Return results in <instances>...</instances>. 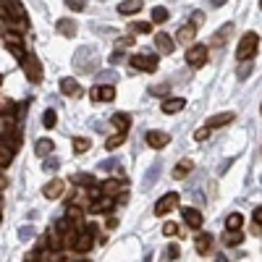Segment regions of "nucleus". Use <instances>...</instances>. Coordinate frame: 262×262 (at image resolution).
Instances as JSON below:
<instances>
[{"instance_id":"obj_1","label":"nucleus","mask_w":262,"mask_h":262,"mask_svg":"<svg viewBox=\"0 0 262 262\" xmlns=\"http://www.w3.org/2000/svg\"><path fill=\"white\" fill-rule=\"evenodd\" d=\"M259 48V34L257 32H247L242 39H238V48H236V60H252V55Z\"/></svg>"},{"instance_id":"obj_2","label":"nucleus","mask_w":262,"mask_h":262,"mask_svg":"<svg viewBox=\"0 0 262 262\" xmlns=\"http://www.w3.org/2000/svg\"><path fill=\"white\" fill-rule=\"evenodd\" d=\"M21 69H24V74H27V79L32 84H39L42 81V63L37 60V55L27 53L24 58H21Z\"/></svg>"},{"instance_id":"obj_3","label":"nucleus","mask_w":262,"mask_h":262,"mask_svg":"<svg viewBox=\"0 0 262 262\" xmlns=\"http://www.w3.org/2000/svg\"><path fill=\"white\" fill-rule=\"evenodd\" d=\"M74 66H76V71H95V66H97V58L90 48H81L76 50V58H74Z\"/></svg>"},{"instance_id":"obj_4","label":"nucleus","mask_w":262,"mask_h":262,"mask_svg":"<svg viewBox=\"0 0 262 262\" xmlns=\"http://www.w3.org/2000/svg\"><path fill=\"white\" fill-rule=\"evenodd\" d=\"M186 63L191 66V69H202V66L207 63V48L200 45V42H194V45L186 50Z\"/></svg>"},{"instance_id":"obj_5","label":"nucleus","mask_w":262,"mask_h":262,"mask_svg":"<svg viewBox=\"0 0 262 262\" xmlns=\"http://www.w3.org/2000/svg\"><path fill=\"white\" fill-rule=\"evenodd\" d=\"M24 21L27 18V11L18 0H3V21Z\"/></svg>"},{"instance_id":"obj_6","label":"nucleus","mask_w":262,"mask_h":262,"mask_svg":"<svg viewBox=\"0 0 262 262\" xmlns=\"http://www.w3.org/2000/svg\"><path fill=\"white\" fill-rule=\"evenodd\" d=\"M3 45L21 60V58H24L27 53H24V48H21V34L18 32H11V29H3Z\"/></svg>"},{"instance_id":"obj_7","label":"nucleus","mask_w":262,"mask_h":262,"mask_svg":"<svg viewBox=\"0 0 262 262\" xmlns=\"http://www.w3.org/2000/svg\"><path fill=\"white\" fill-rule=\"evenodd\" d=\"M128 66L131 69H137V71H155L158 69V58L155 55H144V53H139V55H131L128 58Z\"/></svg>"},{"instance_id":"obj_8","label":"nucleus","mask_w":262,"mask_h":262,"mask_svg":"<svg viewBox=\"0 0 262 262\" xmlns=\"http://www.w3.org/2000/svg\"><path fill=\"white\" fill-rule=\"evenodd\" d=\"M179 200H181V196H179L176 191L163 194L160 200H158V205H155V215H165V212H170L173 207H179Z\"/></svg>"},{"instance_id":"obj_9","label":"nucleus","mask_w":262,"mask_h":262,"mask_svg":"<svg viewBox=\"0 0 262 262\" xmlns=\"http://www.w3.org/2000/svg\"><path fill=\"white\" fill-rule=\"evenodd\" d=\"M144 142H147V147H152V149H163V147L170 142V134L152 128V131H147V134H144Z\"/></svg>"},{"instance_id":"obj_10","label":"nucleus","mask_w":262,"mask_h":262,"mask_svg":"<svg viewBox=\"0 0 262 262\" xmlns=\"http://www.w3.org/2000/svg\"><path fill=\"white\" fill-rule=\"evenodd\" d=\"M92 244H95V233H92V228L79 231L76 238H74V249H76V252H90Z\"/></svg>"},{"instance_id":"obj_11","label":"nucleus","mask_w":262,"mask_h":262,"mask_svg":"<svg viewBox=\"0 0 262 262\" xmlns=\"http://www.w3.org/2000/svg\"><path fill=\"white\" fill-rule=\"evenodd\" d=\"M90 95H92L95 102H113L116 100V86L113 84H100V86H95Z\"/></svg>"},{"instance_id":"obj_12","label":"nucleus","mask_w":262,"mask_h":262,"mask_svg":"<svg viewBox=\"0 0 262 262\" xmlns=\"http://www.w3.org/2000/svg\"><path fill=\"white\" fill-rule=\"evenodd\" d=\"M66 217L74 223V228L76 231H84L86 228V221H84V210H81V205H69V210H66Z\"/></svg>"},{"instance_id":"obj_13","label":"nucleus","mask_w":262,"mask_h":262,"mask_svg":"<svg viewBox=\"0 0 262 262\" xmlns=\"http://www.w3.org/2000/svg\"><path fill=\"white\" fill-rule=\"evenodd\" d=\"M233 34V24H231V21H228V24H223L221 29H217L215 34H212V39H210V45L212 48H223L226 45V42H228V37Z\"/></svg>"},{"instance_id":"obj_14","label":"nucleus","mask_w":262,"mask_h":262,"mask_svg":"<svg viewBox=\"0 0 262 262\" xmlns=\"http://www.w3.org/2000/svg\"><path fill=\"white\" fill-rule=\"evenodd\" d=\"M160 107H163L165 116H173V113H181V111H184V107H186V100H184V97H165Z\"/></svg>"},{"instance_id":"obj_15","label":"nucleus","mask_w":262,"mask_h":262,"mask_svg":"<svg viewBox=\"0 0 262 262\" xmlns=\"http://www.w3.org/2000/svg\"><path fill=\"white\" fill-rule=\"evenodd\" d=\"M63 189H66V181L63 179H53V181H48L45 186H42V194H45L48 200H58V196L63 194Z\"/></svg>"},{"instance_id":"obj_16","label":"nucleus","mask_w":262,"mask_h":262,"mask_svg":"<svg viewBox=\"0 0 262 262\" xmlns=\"http://www.w3.org/2000/svg\"><path fill=\"white\" fill-rule=\"evenodd\" d=\"M194 37H196V27L191 24V21H189L186 27H181V29H179V34H176V39L181 42V45H186V48H191V45H194Z\"/></svg>"},{"instance_id":"obj_17","label":"nucleus","mask_w":262,"mask_h":262,"mask_svg":"<svg viewBox=\"0 0 262 262\" xmlns=\"http://www.w3.org/2000/svg\"><path fill=\"white\" fill-rule=\"evenodd\" d=\"M181 215H184L186 226H191V228H200V226H202V212H200V210H194V207H184V210H181Z\"/></svg>"},{"instance_id":"obj_18","label":"nucleus","mask_w":262,"mask_h":262,"mask_svg":"<svg viewBox=\"0 0 262 262\" xmlns=\"http://www.w3.org/2000/svg\"><path fill=\"white\" fill-rule=\"evenodd\" d=\"M212 244H215V238L210 233H200V236L194 238V247H196V252H200V254H210Z\"/></svg>"},{"instance_id":"obj_19","label":"nucleus","mask_w":262,"mask_h":262,"mask_svg":"<svg viewBox=\"0 0 262 262\" xmlns=\"http://www.w3.org/2000/svg\"><path fill=\"white\" fill-rule=\"evenodd\" d=\"M155 45H158V50H160V53H173L176 42H173V37H170V34L160 32V34H155Z\"/></svg>"},{"instance_id":"obj_20","label":"nucleus","mask_w":262,"mask_h":262,"mask_svg":"<svg viewBox=\"0 0 262 262\" xmlns=\"http://www.w3.org/2000/svg\"><path fill=\"white\" fill-rule=\"evenodd\" d=\"M244 242V233H242V228H226V233H223V244L226 247H238Z\"/></svg>"},{"instance_id":"obj_21","label":"nucleus","mask_w":262,"mask_h":262,"mask_svg":"<svg viewBox=\"0 0 262 262\" xmlns=\"http://www.w3.org/2000/svg\"><path fill=\"white\" fill-rule=\"evenodd\" d=\"M116 205V200H113V196H100V200H95L92 205H90V212H107V210H111Z\"/></svg>"},{"instance_id":"obj_22","label":"nucleus","mask_w":262,"mask_h":262,"mask_svg":"<svg viewBox=\"0 0 262 262\" xmlns=\"http://www.w3.org/2000/svg\"><path fill=\"white\" fill-rule=\"evenodd\" d=\"M60 92L69 95V97H79L81 95V86L76 84V79H60Z\"/></svg>"},{"instance_id":"obj_23","label":"nucleus","mask_w":262,"mask_h":262,"mask_svg":"<svg viewBox=\"0 0 262 262\" xmlns=\"http://www.w3.org/2000/svg\"><path fill=\"white\" fill-rule=\"evenodd\" d=\"M137 11H142V0H121L118 3V13L121 16H131Z\"/></svg>"},{"instance_id":"obj_24","label":"nucleus","mask_w":262,"mask_h":262,"mask_svg":"<svg viewBox=\"0 0 262 262\" xmlns=\"http://www.w3.org/2000/svg\"><path fill=\"white\" fill-rule=\"evenodd\" d=\"M231 121H236L233 113H217V116H212V118L207 121V126H210V128H223V126H228Z\"/></svg>"},{"instance_id":"obj_25","label":"nucleus","mask_w":262,"mask_h":262,"mask_svg":"<svg viewBox=\"0 0 262 262\" xmlns=\"http://www.w3.org/2000/svg\"><path fill=\"white\" fill-rule=\"evenodd\" d=\"M191 170H194V163L186 158V160H181L176 168H173V179H179V181H181V179H186V176H189Z\"/></svg>"},{"instance_id":"obj_26","label":"nucleus","mask_w":262,"mask_h":262,"mask_svg":"<svg viewBox=\"0 0 262 262\" xmlns=\"http://www.w3.org/2000/svg\"><path fill=\"white\" fill-rule=\"evenodd\" d=\"M58 32H60L63 37H74V34H76V21H74V18H60V21H58Z\"/></svg>"},{"instance_id":"obj_27","label":"nucleus","mask_w":262,"mask_h":262,"mask_svg":"<svg viewBox=\"0 0 262 262\" xmlns=\"http://www.w3.org/2000/svg\"><path fill=\"white\" fill-rule=\"evenodd\" d=\"M118 191H123V181H116V179H107V181H102V194L113 196V194H118Z\"/></svg>"},{"instance_id":"obj_28","label":"nucleus","mask_w":262,"mask_h":262,"mask_svg":"<svg viewBox=\"0 0 262 262\" xmlns=\"http://www.w3.org/2000/svg\"><path fill=\"white\" fill-rule=\"evenodd\" d=\"M123 142H126V131H116L113 137H107V142H105V149H107V152H111V149H118Z\"/></svg>"},{"instance_id":"obj_29","label":"nucleus","mask_w":262,"mask_h":262,"mask_svg":"<svg viewBox=\"0 0 262 262\" xmlns=\"http://www.w3.org/2000/svg\"><path fill=\"white\" fill-rule=\"evenodd\" d=\"M111 123H113V128H116V131H128V126H131V118H128L126 113H116V116L111 118Z\"/></svg>"},{"instance_id":"obj_30","label":"nucleus","mask_w":262,"mask_h":262,"mask_svg":"<svg viewBox=\"0 0 262 262\" xmlns=\"http://www.w3.org/2000/svg\"><path fill=\"white\" fill-rule=\"evenodd\" d=\"M53 147H55V144H53L50 139H37V144H34V152H37L39 158H48L50 152H53Z\"/></svg>"},{"instance_id":"obj_31","label":"nucleus","mask_w":262,"mask_h":262,"mask_svg":"<svg viewBox=\"0 0 262 262\" xmlns=\"http://www.w3.org/2000/svg\"><path fill=\"white\" fill-rule=\"evenodd\" d=\"M71 181H74V184H79V186H84V189L95 186V176H92V173H76V176H74Z\"/></svg>"},{"instance_id":"obj_32","label":"nucleus","mask_w":262,"mask_h":262,"mask_svg":"<svg viewBox=\"0 0 262 262\" xmlns=\"http://www.w3.org/2000/svg\"><path fill=\"white\" fill-rule=\"evenodd\" d=\"M242 226H244V215L242 212H231L226 217V228H233L236 231V228H242Z\"/></svg>"},{"instance_id":"obj_33","label":"nucleus","mask_w":262,"mask_h":262,"mask_svg":"<svg viewBox=\"0 0 262 262\" xmlns=\"http://www.w3.org/2000/svg\"><path fill=\"white\" fill-rule=\"evenodd\" d=\"M55 123H58V113L53 111V107H48V111L42 113V126H45V128H53Z\"/></svg>"},{"instance_id":"obj_34","label":"nucleus","mask_w":262,"mask_h":262,"mask_svg":"<svg viewBox=\"0 0 262 262\" xmlns=\"http://www.w3.org/2000/svg\"><path fill=\"white\" fill-rule=\"evenodd\" d=\"M90 147H92V142L86 139V137H76V139H74V152H76V155H84Z\"/></svg>"},{"instance_id":"obj_35","label":"nucleus","mask_w":262,"mask_h":262,"mask_svg":"<svg viewBox=\"0 0 262 262\" xmlns=\"http://www.w3.org/2000/svg\"><path fill=\"white\" fill-rule=\"evenodd\" d=\"M11 160H13V149H11V147H6V142H3V147H0V165L8 168V165H11Z\"/></svg>"},{"instance_id":"obj_36","label":"nucleus","mask_w":262,"mask_h":262,"mask_svg":"<svg viewBox=\"0 0 262 262\" xmlns=\"http://www.w3.org/2000/svg\"><path fill=\"white\" fill-rule=\"evenodd\" d=\"M158 176H160V163H155L149 170H147V176H144V186H152L158 181Z\"/></svg>"},{"instance_id":"obj_37","label":"nucleus","mask_w":262,"mask_h":262,"mask_svg":"<svg viewBox=\"0 0 262 262\" xmlns=\"http://www.w3.org/2000/svg\"><path fill=\"white\" fill-rule=\"evenodd\" d=\"M165 21H168V11L163 6L152 8V24H165Z\"/></svg>"},{"instance_id":"obj_38","label":"nucleus","mask_w":262,"mask_h":262,"mask_svg":"<svg viewBox=\"0 0 262 262\" xmlns=\"http://www.w3.org/2000/svg\"><path fill=\"white\" fill-rule=\"evenodd\" d=\"M168 90H170V84L165 81V84H155V86H152V95H155V97H168Z\"/></svg>"},{"instance_id":"obj_39","label":"nucleus","mask_w":262,"mask_h":262,"mask_svg":"<svg viewBox=\"0 0 262 262\" xmlns=\"http://www.w3.org/2000/svg\"><path fill=\"white\" fill-rule=\"evenodd\" d=\"M134 42H137V37H134V34H128V37H121V39L116 42V48H118V50H126V48L134 45Z\"/></svg>"},{"instance_id":"obj_40","label":"nucleus","mask_w":262,"mask_h":262,"mask_svg":"<svg viewBox=\"0 0 262 262\" xmlns=\"http://www.w3.org/2000/svg\"><path fill=\"white\" fill-rule=\"evenodd\" d=\"M249 74H252V60H244L242 66H238V71H236V76H238V79H247Z\"/></svg>"},{"instance_id":"obj_41","label":"nucleus","mask_w":262,"mask_h":262,"mask_svg":"<svg viewBox=\"0 0 262 262\" xmlns=\"http://www.w3.org/2000/svg\"><path fill=\"white\" fill-rule=\"evenodd\" d=\"M131 29L139 32V34H147V32H152V24L149 21H137V24H131Z\"/></svg>"},{"instance_id":"obj_42","label":"nucleus","mask_w":262,"mask_h":262,"mask_svg":"<svg viewBox=\"0 0 262 262\" xmlns=\"http://www.w3.org/2000/svg\"><path fill=\"white\" fill-rule=\"evenodd\" d=\"M210 131H212L210 126H202L200 131H194V142H205V139L210 137Z\"/></svg>"},{"instance_id":"obj_43","label":"nucleus","mask_w":262,"mask_h":262,"mask_svg":"<svg viewBox=\"0 0 262 262\" xmlns=\"http://www.w3.org/2000/svg\"><path fill=\"white\" fill-rule=\"evenodd\" d=\"M163 233H165V236H179L181 228H179L176 223H165V226H163Z\"/></svg>"},{"instance_id":"obj_44","label":"nucleus","mask_w":262,"mask_h":262,"mask_svg":"<svg viewBox=\"0 0 262 262\" xmlns=\"http://www.w3.org/2000/svg\"><path fill=\"white\" fill-rule=\"evenodd\" d=\"M191 24L200 29V27L205 24V13H202V11H194V13H191Z\"/></svg>"},{"instance_id":"obj_45","label":"nucleus","mask_w":262,"mask_h":262,"mask_svg":"<svg viewBox=\"0 0 262 262\" xmlns=\"http://www.w3.org/2000/svg\"><path fill=\"white\" fill-rule=\"evenodd\" d=\"M66 6H69L71 11H84V6H86V0H66Z\"/></svg>"},{"instance_id":"obj_46","label":"nucleus","mask_w":262,"mask_h":262,"mask_svg":"<svg viewBox=\"0 0 262 262\" xmlns=\"http://www.w3.org/2000/svg\"><path fill=\"white\" fill-rule=\"evenodd\" d=\"M100 79H102V84H113V81L118 79V74H116V71H102Z\"/></svg>"},{"instance_id":"obj_47","label":"nucleus","mask_w":262,"mask_h":262,"mask_svg":"<svg viewBox=\"0 0 262 262\" xmlns=\"http://www.w3.org/2000/svg\"><path fill=\"white\" fill-rule=\"evenodd\" d=\"M58 165H60V160H55V158L45 160V170H58Z\"/></svg>"},{"instance_id":"obj_48","label":"nucleus","mask_w":262,"mask_h":262,"mask_svg":"<svg viewBox=\"0 0 262 262\" xmlns=\"http://www.w3.org/2000/svg\"><path fill=\"white\" fill-rule=\"evenodd\" d=\"M8 113H13V100L3 97V116H8Z\"/></svg>"},{"instance_id":"obj_49","label":"nucleus","mask_w":262,"mask_h":262,"mask_svg":"<svg viewBox=\"0 0 262 262\" xmlns=\"http://www.w3.org/2000/svg\"><path fill=\"white\" fill-rule=\"evenodd\" d=\"M18 236H21V238H32V236H34V228H32V226H24V228L18 231Z\"/></svg>"},{"instance_id":"obj_50","label":"nucleus","mask_w":262,"mask_h":262,"mask_svg":"<svg viewBox=\"0 0 262 262\" xmlns=\"http://www.w3.org/2000/svg\"><path fill=\"white\" fill-rule=\"evenodd\" d=\"M179 254H181V249H179L176 244H170V247H168V257H170V259H176Z\"/></svg>"},{"instance_id":"obj_51","label":"nucleus","mask_w":262,"mask_h":262,"mask_svg":"<svg viewBox=\"0 0 262 262\" xmlns=\"http://www.w3.org/2000/svg\"><path fill=\"white\" fill-rule=\"evenodd\" d=\"M116 226H118V221H116V217H107V223H105V231H116Z\"/></svg>"},{"instance_id":"obj_52","label":"nucleus","mask_w":262,"mask_h":262,"mask_svg":"<svg viewBox=\"0 0 262 262\" xmlns=\"http://www.w3.org/2000/svg\"><path fill=\"white\" fill-rule=\"evenodd\" d=\"M123 58H126V55H123L121 50H116V55H113L111 60H113V63H123Z\"/></svg>"},{"instance_id":"obj_53","label":"nucleus","mask_w":262,"mask_h":262,"mask_svg":"<svg viewBox=\"0 0 262 262\" xmlns=\"http://www.w3.org/2000/svg\"><path fill=\"white\" fill-rule=\"evenodd\" d=\"M254 223H262V207L254 210Z\"/></svg>"},{"instance_id":"obj_54","label":"nucleus","mask_w":262,"mask_h":262,"mask_svg":"<svg viewBox=\"0 0 262 262\" xmlns=\"http://www.w3.org/2000/svg\"><path fill=\"white\" fill-rule=\"evenodd\" d=\"M212 6H215V8H221V6H226V0H212Z\"/></svg>"},{"instance_id":"obj_55","label":"nucleus","mask_w":262,"mask_h":262,"mask_svg":"<svg viewBox=\"0 0 262 262\" xmlns=\"http://www.w3.org/2000/svg\"><path fill=\"white\" fill-rule=\"evenodd\" d=\"M215 262H228V259H226L223 254H217V257H215Z\"/></svg>"},{"instance_id":"obj_56","label":"nucleus","mask_w":262,"mask_h":262,"mask_svg":"<svg viewBox=\"0 0 262 262\" xmlns=\"http://www.w3.org/2000/svg\"><path fill=\"white\" fill-rule=\"evenodd\" d=\"M144 262H152V252H147V254H144Z\"/></svg>"},{"instance_id":"obj_57","label":"nucleus","mask_w":262,"mask_h":262,"mask_svg":"<svg viewBox=\"0 0 262 262\" xmlns=\"http://www.w3.org/2000/svg\"><path fill=\"white\" fill-rule=\"evenodd\" d=\"M259 8H262V0H259Z\"/></svg>"},{"instance_id":"obj_58","label":"nucleus","mask_w":262,"mask_h":262,"mask_svg":"<svg viewBox=\"0 0 262 262\" xmlns=\"http://www.w3.org/2000/svg\"><path fill=\"white\" fill-rule=\"evenodd\" d=\"M259 113H262V105H259Z\"/></svg>"}]
</instances>
